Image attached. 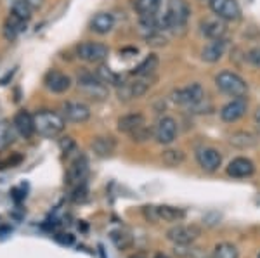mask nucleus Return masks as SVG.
Returning <instances> with one entry per match:
<instances>
[{"label":"nucleus","mask_w":260,"mask_h":258,"mask_svg":"<svg viewBox=\"0 0 260 258\" xmlns=\"http://www.w3.org/2000/svg\"><path fill=\"white\" fill-rule=\"evenodd\" d=\"M33 118H35V132H39V135L42 137L52 139V137H57L64 130V116H61L56 111H39Z\"/></svg>","instance_id":"obj_1"},{"label":"nucleus","mask_w":260,"mask_h":258,"mask_svg":"<svg viewBox=\"0 0 260 258\" xmlns=\"http://www.w3.org/2000/svg\"><path fill=\"white\" fill-rule=\"evenodd\" d=\"M191 16V9L186 0H169L167 2V12L160 19V26L163 30H175L182 28Z\"/></svg>","instance_id":"obj_2"},{"label":"nucleus","mask_w":260,"mask_h":258,"mask_svg":"<svg viewBox=\"0 0 260 258\" xmlns=\"http://www.w3.org/2000/svg\"><path fill=\"white\" fill-rule=\"evenodd\" d=\"M217 89L222 90L224 94L231 95V97H245L248 92V85L243 80L238 73L233 71H222L215 77Z\"/></svg>","instance_id":"obj_3"},{"label":"nucleus","mask_w":260,"mask_h":258,"mask_svg":"<svg viewBox=\"0 0 260 258\" xmlns=\"http://www.w3.org/2000/svg\"><path fill=\"white\" fill-rule=\"evenodd\" d=\"M201 236V229L194 224L191 226H175L169 229L167 238L175 244V246H187L192 241H196Z\"/></svg>","instance_id":"obj_4"},{"label":"nucleus","mask_w":260,"mask_h":258,"mask_svg":"<svg viewBox=\"0 0 260 258\" xmlns=\"http://www.w3.org/2000/svg\"><path fill=\"white\" fill-rule=\"evenodd\" d=\"M78 89L87 97L95 99V101H103V99L108 97L106 85L98 77H94V75H82V77H78Z\"/></svg>","instance_id":"obj_5"},{"label":"nucleus","mask_w":260,"mask_h":258,"mask_svg":"<svg viewBox=\"0 0 260 258\" xmlns=\"http://www.w3.org/2000/svg\"><path fill=\"white\" fill-rule=\"evenodd\" d=\"M205 99V90L200 83H191L189 87H184V89L174 90L172 92V101L177 104H184V106H196Z\"/></svg>","instance_id":"obj_6"},{"label":"nucleus","mask_w":260,"mask_h":258,"mask_svg":"<svg viewBox=\"0 0 260 258\" xmlns=\"http://www.w3.org/2000/svg\"><path fill=\"white\" fill-rule=\"evenodd\" d=\"M151 80L149 77H136L134 82H127L118 85V97L121 101H130V99H137L144 95L149 90Z\"/></svg>","instance_id":"obj_7"},{"label":"nucleus","mask_w":260,"mask_h":258,"mask_svg":"<svg viewBox=\"0 0 260 258\" xmlns=\"http://www.w3.org/2000/svg\"><path fill=\"white\" fill-rule=\"evenodd\" d=\"M77 54L82 61L87 62H103L110 54V49L104 44H95V42H82L77 47Z\"/></svg>","instance_id":"obj_8"},{"label":"nucleus","mask_w":260,"mask_h":258,"mask_svg":"<svg viewBox=\"0 0 260 258\" xmlns=\"http://www.w3.org/2000/svg\"><path fill=\"white\" fill-rule=\"evenodd\" d=\"M87 177H89V161L85 156H78L77 160L71 161L68 173H66V184L73 189L80 184H85Z\"/></svg>","instance_id":"obj_9"},{"label":"nucleus","mask_w":260,"mask_h":258,"mask_svg":"<svg viewBox=\"0 0 260 258\" xmlns=\"http://www.w3.org/2000/svg\"><path fill=\"white\" fill-rule=\"evenodd\" d=\"M210 9L222 21H238L241 18V9L236 0H210Z\"/></svg>","instance_id":"obj_10"},{"label":"nucleus","mask_w":260,"mask_h":258,"mask_svg":"<svg viewBox=\"0 0 260 258\" xmlns=\"http://www.w3.org/2000/svg\"><path fill=\"white\" fill-rule=\"evenodd\" d=\"M196 161L201 166V170L212 173L217 172L219 166L222 165V155L213 148H200L196 151Z\"/></svg>","instance_id":"obj_11"},{"label":"nucleus","mask_w":260,"mask_h":258,"mask_svg":"<svg viewBox=\"0 0 260 258\" xmlns=\"http://www.w3.org/2000/svg\"><path fill=\"white\" fill-rule=\"evenodd\" d=\"M175 137H177V122L170 116H163L154 128V139L160 144L167 145L174 142Z\"/></svg>","instance_id":"obj_12"},{"label":"nucleus","mask_w":260,"mask_h":258,"mask_svg":"<svg viewBox=\"0 0 260 258\" xmlns=\"http://www.w3.org/2000/svg\"><path fill=\"white\" fill-rule=\"evenodd\" d=\"M246 109H248V102H246L245 97H236L233 101H229L228 104H224L220 109V118L228 123L238 122L240 118L246 115Z\"/></svg>","instance_id":"obj_13"},{"label":"nucleus","mask_w":260,"mask_h":258,"mask_svg":"<svg viewBox=\"0 0 260 258\" xmlns=\"http://www.w3.org/2000/svg\"><path fill=\"white\" fill-rule=\"evenodd\" d=\"M44 83L45 87L54 94H62L66 90H70L71 87V78L68 75L61 73V71H56V69H50V71L45 75L44 78Z\"/></svg>","instance_id":"obj_14"},{"label":"nucleus","mask_w":260,"mask_h":258,"mask_svg":"<svg viewBox=\"0 0 260 258\" xmlns=\"http://www.w3.org/2000/svg\"><path fill=\"white\" fill-rule=\"evenodd\" d=\"M64 118L71 123H85L90 118V109L83 102H66L64 104Z\"/></svg>","instance_id":"obj_15"},{"label":"nucleus","mask_w":260,"mask_h":258,"mask_svg":"<svg viewBox=\"0 0 260 258\" xmlns=\"http://www.w3.org/2000/svg\"><path fill=\"white\" fill-rule=\"evenodd\" d=\"M12 125H14L16 132L21 137H24V139H30L35 134V118H33V115H30L24 109L16 113L14 120H12Z\"/></svg>","instance_id":"obj_16"},{"label":"nucleus","mask_w":260,"mask_h":258,"mask_svg":"<svg viewBox=\"0 0 260 258\" xmlns=\"http://www.w3.org/2000/svg\"><path fill=\"white\" fill-rule=\"evenodd\" d=\"M255 165L251 163L248 158H234L228 165V175L233 178H246L253 175Z\"/></svg>","instance_id":"obj_17"},{"label":"nucleus","mask_w":260,"mask_h":258,"mask_svg":"<svg viewBox=\"0 0 260 258\" xmlns=\"http://www.w3.org/2000/svg\"><path fill=\"white\" fill-rule=\"evenodd\" d=\"M144 125H146V120L142 115H139V113L125 115L118 120V130L123 132V134L132 135L134 132H137L139 128L144 127Z\"/></svg>","instance_id":"obj_18"},{"label":"nucleus","mask_w":260,"mask_h":258,"mask_svg":"<svg viewBox=\"0 0 260 258\" xmlns=\"http://www.w3.org/2000/svg\"><path fill=\"white\" fill-rule=\"evenodd\" d=\"M113 26H115V18H113L110 12H99L90 21V30L99 33V35L110 33L113 30Z\"/></svg>","instance_id":"obj_19"},{"label":"nucleus","mask_w":260,"mask_h":258,"mask_svg":"<svg viewBox=\"0 0 260 258\" xmlns=\"http://www.w3.org/2000/svg\"><path fill=\"white\" fill-rule=\"evenodd\" d=\"M90 148L99 158H108V156H111L113 153H115L116 142H115V139H113V137L99 135V137H95V139L92 140Z\"/></svg>","instance_id":"obj_20"},{"label":"nucleus","mask_w":260,"mask_h":258,"mask_svg":"<svg viewBox=\"0 0 260 258\" xmlns=\"http://www.w3.org/2000/svg\"><path fill=\"white\" fill-rule=\"evenodd\" d=\"M225 52V40L219 39V40H212L208 45H205V49L201 51V59L207 62H217L224 56Z\"/></svg>","instance_id":"obj_21"},{"label":"nucleus","mask_w":260,"mask_h":258,"mask_svg":"<svg viewBox=\"0 0 260 258\" xmlns=\"http://www.w3.org/2000/svg\"><path fill=\"white\" fill-rule=\"evenodd\" d=\"M26 30V21L16 18L14 14H11L9 18L6 19V23H4V36H6L7 42H14L18 39V35L21 31Z\"/></svg>","instance_id":"obj_22"},{"label":"nucleus","mask_w":260,"mask_h":258,"mask_svg":"<svg viewBox=\"0 0 260 258\" xmlns=\"http://www.w3.org/2000/svg\"><path fill=\"white\" fill-rule=\"evenodd\" d=\"M156 210V222H179L186 217V211L180 210V208L169 206V205H161V206H154Z\"/></svg>","instance_id":"obj_23"},{"label":"nucleus","mask_w":260,"mask_h":258,"mask_svg":"<svg viewBox=\"0 0 260 258\" xmlns=\"http://www.w3.org/2000/svg\"><path fill=\"white\" fill-rule=\"evenodd\" d=\"M201 31L210 40H219L225 35V24L220 19H207L201 23Z\"/></svg>","instance_id":"obj_24"},{"label":"nucleus","mask_w":260,"mask_h":258,"mask_svg":"<svg viewBox=\"0 0 260 258\" xmlns=\"http://www.w3.org/2000/svg\"><path fill=\"white\" fill-rule=\"evenodd\" d=\"M16 128L9 120H0V151L7 149L16 140Z\"/></svg>","instance_id":"obj_25"},{"label":"nucleus","mask_w":260,"mask_h":258,"mask_svg":"<svg viewBox=\"0 0 260 258\" xmlns=\"http://www.w3.org/2000/svg\"><path fill=\"white\" fill-rule=\"evenodd\" d=\"M156 68H158V57L154 56V54H151V56L146 57L139 66L134 68L132 75L134 77H151Z\"/></svg>","instance_id":"obj_26"},{"label":"nucleus","mask_w":260,"mask_h":258,"mask_svg":"<svg viewBox=\"0 0 260 258\" xmlns=\"http://www.w3.org/2000/svg\"><path fill=\"white\" fill-rule=\"evenodd\" d=\"M231 144L236 145V148H253V145H257L258 139L255 137L253 134H250V132H236V134L231 135Z\"/></svg>","instance_id":"obj_27"},{"label":"nucleus","mask_w":260,"mask_h":258,"mask_svg":"<svg viewBox=\"0 0 260 258\" xmlns=\"http://www.w3.org/2000/svg\"><path fill=\"white\" fill-rule=\"evenodd\" d=\"M111 241L118 249H128L134 244V238L128 231L125 229H118V231H113L111 232Z\"/></svg>","instance_id":"obj_28"},{"label":"nucleus","mask_w":260,"mask_h":258,"mask_svg":"<svg viewBox=\"0 0 260 258\" xmlns=\"http://www.w3.org/2000/svg\"><path fill=\"white\" fill-rule=\"evenodd\" d=\"M11 14H14L16 18H19V19H23L28 23L31 18V7L28 6L26 0H16L11 7Z\"/></svg>","instance_id":"obj_29"},{"label":"nucleus","mask_w":260,"mask_h":258,"mask_svg":"<svg viewBox=\"0 0 260 258\" xmlns=\"http://www.w3.org/2000/svg\"><path fill=\"white\" fill-rule=\"evenodd\" d=\"M238 248L231 243H220L213 248V258H238Z\"/></svg>","instance_id":"obj_30"},{"label":"nucleus","mask_w":260,"mask_h":258,"mask_svg":"<svg viewBox=\"0 0 260 258\" xmlns=\"http://www.w3.org/2000/svg\"><path fill=\"white\" fill-rule=\"evenodd\" d=\"M161 0H136V7L141 16H153L160 9Z\"/></svg>","instance_id":"obj_31"},{"label":"nucleus","mask_w":260,"mask_h":258,"mask_svg":"<svg viewBox=\"0 0 260 258\" xmlns=\"http://www.w3.org/2000/svg\"><path fill=\"white\" fill-rule=\"evenodd\" d=\"M161 160H163V163L169 166H179L184 163L186 158H184V153L179 151V149H169V151H163Z\"/></svg>","instance_id":"obj_32"},{"label":"nucleus","mask_w":260,"mask_h":258,"mask_svg":"<svg viewBox=\"0 0 260 258\" xmlns=\"http://www.w3.org/2000/svg\"><path fill=\"white\" fill-rule=\"evenodd\" d=\"M95 77L99 78L101 82L106 85V83H113V85H118V75L113 73L111 68H108V66L101 64L98 69H95Z\"/></svg>","instance_id":"obj_33"},{"label":"nucleus","mask_w":260,"mask_h":258,"mask_svg":"<svg viewBox=\"0 0 260 258\" xmlns=\"http://www.w3.org/2000/svg\"><path fill=\"white\" fill-rule=\"evenodd\" d=\"M87 186L85 184H80V186H77V187H73V191H71V201H75V203H80L83 201V199L87 198Z\"/></svg>","instance_id":"obj_34"},{"label":"nucleus","mask_w":260,"mask_h":258,"mask_svg":"<svg viewBox=\"0 0 260 258\" xmlns=\"http://www.w3.org/2000/svg\"><path fill=\"white\" fill-rule=\"evenodd\" d=\"M149 135H151V130L144 125V127L139 128L137 132H134L130 137H132V140H137V142H144L146 139H149Z\"/></svg>","instance_id":"obj_35"},{"label":"nucleus","mask_w":260,"mask_h":258,"mask_svg":"<svg viewBox=\"0 0 260 258\" xmlns=\"http://www.w3.org/2000/svg\"><path fill=\"white\" fill-rule=\"evenodd\" d=\"M59 148L64 155H70L71 151H75V140L71 137H64V139L59 140Z\"/></svg>","instance_id":"obj_36"},{"label":"nucleus","mask_w":260,"mask_h":258,"mask_svg":"<svg viewBox=\"0 0 260 258\" xmlns=\"http://www.w3.org/2000/svg\"><path fill=\"white\" fill-rule=\"evenodd\" d=\"M248 61L251 62V64L255 66V68H260V47H253L248 51Z\"/></svg>","instance_id":"obj_37"},{"label":"nucleus","mask_w":260,"mask_h":258,"mask_svg":"<svg viewBox=\"0 0 260 258\" xmlns=\"http://www.w3.org/2000/svg\"><path fill=\"white\" fill-rule=\"evenodd\" d=\"M26 2H28V6H30L31 9H37V7L42 6V0H26Z\"/></svg>","instance_id":"obj_38"},{"label":"nucleus","mask_w":260,"mask_h":258,"mask_svg":"<svg viewBox=\"0 0 260 258\" xmlns=\"http://www.w3.org/2000/svg\"><path fill=\"white\" fill-rule=\"evenodd\" d=\"M255 123H257V127L260 128V107L255 111Z\"/></svg>","instance_id":"obj_39"},{"label":"nucleus","mask_w":260,"mask_h":258,"mask_svg":"<svg viewBox=\"0 0 260 258\" xmlns=\"http://www.w3.org/2000/svg\"><path fill=\"white\" fill-rule=\"evenodd\" d=\"M130 258H148V256H146L144 253H136V255H132Z\"/></svg>","instance_id":"obj_40"},{"label":"nucleus","mask_w":260,"mask_h":258,"mask_svg":"<svg viewBox=\"0 0 260 258\" xmlns=\"http://www.w3.org/2000/svg\"><path fill=\"white\" fill-rule=\"evenodd\" d=\"M154 258H169V256H167V255H163V253H158V255L154 256Z\"/></svg>","instance_id":"obj_41"},{"label":"nucleus","mask_w":260,"mask_h":258,"mask_svg":"<svg viewBox=\"0 0 260 258\" xmlns=\"http://www.w3.org/2000/svg\"><path fill=\"white\" fill-rule=\"evenodd\" d=\"M258 258H260V255H258Z\"/></svg>","instance_id":"obj_42"}]
</instances>
